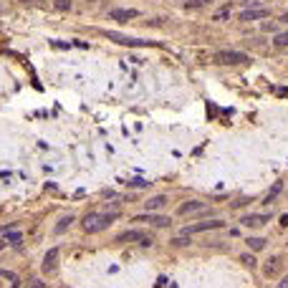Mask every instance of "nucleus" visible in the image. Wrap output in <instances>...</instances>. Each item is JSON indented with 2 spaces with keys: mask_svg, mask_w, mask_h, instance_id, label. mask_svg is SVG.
<instances>
[{
  "mask_svg": "<svg viewBox=\"0 0 288 288\" xmlns=\"http://www.w3.org/2000/svg\"><path fill=\"white\" fill-rule=\"evenodd\" d=\"M187 243H192V240H187V238H177L175 240V245H187Z\"/></svg>",
  "mask_w": 288,
  "mask_h": 288,
  "instance_id": "b1692460",
  "label": "nucleus"
},
{
  "mask_svg": "<svg viewBox=\"0 0 288 288\" xmlns=\"http://www.w3.org/2000/svg\"><path fill=\"white\" fill-rule=\"evenodd\" d=\"M74 220H76L74 215H66V218H61V223L56 225V233H63L66 228H71V223H74Z\"/></svg>",
  "mask_w": 288,
  "mask_h": 288,
  "instance_id": "4468645a",
  "label": "nucleus"
},
{
  "mask_svg": "<svg viewBox=\"0 0 288 288\" xmlns=\"http://www.w3.org/2000/svg\"><path fill=\"white\" fill-rule=\"evenodd\" d=\"M280 225H288V215H283V218H280Z\"/></svg>",
  "mask_w": 288,
  "mask_h": 288,
  "instance_id": "a878e982",
  "label": "nucleus"
},
{
  "mask_svg": "<svg viewBox=\"0 0 288 288\" xmlns=\"http://www.w3.org/2000/svg\"><path fill=\"white\" fill-rule=\"evenodd\" d=\"M212 61L220 63V66H240V63H248L250 58L245 53H240V51H218Z\"/></svg>",
  "mask_w": 288,
  "mask_h": 288,
  "instance_id": "20e7f679",
  "label": "nucleus"
},
{
  "mask_svg": "<svg viewBox=\"0 0 288 288\" xmlns=\"http://www.w3.org/2000/svg\"><path fill=\"white\" fill-rule=\"evenodd\" d=\"M265 16H268V11L258 8V11H245V13H240V21H258V18H265Z\"/></svg>",
  "mask_w": 288,
  "mask_h": 288,
  "instance_id": "f8f14e48",
  "label": "nucleus"
},
{
  "mask_svg": "<svg viewBox=\"0 0 288 288\" xmlns=\"http://www.w3.org/2000/svg\"><path fill=\"white\" fill-rule=\"evenodd\" d=\"M280 190H283V182H275V185H273V190L265 195V202H273V200L280 195Z\"/></svg>",
  "mask_w": 288,
  "mask_h": 288,
  "instance_id": "ddd939ff",
  "label": "nucleus"
},
{
  "mask_svg": "<svg viewBox=\"0 0 288 288\" xmlns=\"http://www.w3.org/2000/svg\"><path fill=\"white\" fill-rule=\"evenodd\" d=\"M223 228V220H210V223H195V225H187L182 233L185 235H192V233H207V230H218Z\"/></svg>",
  "mask_w": 288,
  "mask_h": 288,
  "instance_id": "39448f33",
  "label": "nucleus"
},
{
  "mask_svg": "<svg viewBox=\"0 0 288 288\" xmlns=\"http://www.w3.org/2000/svg\"><path fill=\"white\" fill-rule=\"evenodd\" d=\"M116 243H139V245H152L155 240H152V235L147 233V230H139V228H134V230H124L121 235H116Z\"/></svg>",
  "mask_w": 288,
  "mask_h": 288,
  "instance_id": "f03ea898",
  "label": "nucleus"
},
{
  "mask_svg": "<svg viewBox=\"0 0 288 288\" xmlns=\"http://www.w3.org/2000/svg\"><path fill=\"white\" fill-rule=\"evenodd\" d=\"M273 43H275L278 48H285V46H288V31H285V33H280V36H275V41H273Z\"/></svg>",
  "mask_w": 288,
  "mask_h": 288,
  "instance_id": "dca6fc26",
  "label": "nucleus"
},
{
  "mask_svg": "<svg viewBox=\"0 0 288 288\" xmlns=\"http://www.w3.org/2000/svg\"><path fill=\"white\" fill-rule=\"evenodd\" d=\"M109 41H116L121 46H134V48H147V46H160L157 41H141V38H129V36H121L116 31H101Z\"/></svg>",
  "mask_w": 288,
  "mask_h": 288,
  "instance_id": "7ed1b4c3",
  "label": "nucleus"
},
{
  "mask_svg": "<svg viewBox=\"0 0 288 288\" xmlns=\"http://www.w3.org/2000/svg\"><path fill=\"white\" fill-rule=\"evenodd\" d=\"M243 263L253 268V265H255V258H253V255H243Z\"/></svg>",
  "mask_w": 288,
  "mask_h": 288,
  "instance_id": "5701e85b",
  "label": "nucleus"
},
{
  "mask_svg": "<svg viewBox=\"0 0 288 288\" xmlns=\"http://www.w3.org/2000/svg\"><path fill=\"white\" fill-rule=\"evenodd\" d=\"M278 288H288V275H285V278L280 280V285H278Z\"/></svg>",
  "mask_w": 288,
  "mask_h": 288,
  "instance_id": "393cba45",
  "label": "nucleus"
},
{
  "mask_svg": "<svg viewBox=\"0 0 288 288\" xmlns=\"http://www.w3.org/2000/svg\"><path fill=\"white\" fill-rule=\"evenodd\" d=\"M270 218L268 215H248V218H243V225L245 228H258V225H265Z\"/></svg>",
  "mask_w": 288,
  "mask_h": 288,
  "instance_id": "9d476101",
  "label": "nucleus"
},
{
  "mask_svg": "<svg viewBox=\"0 0 288 288\" xmlns=\"http://www.w3.org/2000/svg\"><path fill=\"white\" fill-rule=\"evenodd\" d=\"M144 205H147V210H150V212H155V210H162V207L167 205V197H165V195H157V197H150Z\"/></svg>",
  "mask_w": 288,
  "mask_h": 288,
  "instance_id": "9b49d317",
  "label": "nucleus"
},
{
  "mask_svg": "<svg viewBox=\"0 0 288 288\" xmlns=\"http://www.w3.org/2000/svg\"><path fill=\"white\" fill-rule=\"evenodd\" d=\"M207 0H187L185 3V8H200V6H205Z\"/></svg>",
  "mask_w": 288,
  "mask_h": 288,
  "instance_id": "a211bd4d",
  "label": "nucleus"
},
{
  "mask_svg": "<svg viewBox=\"0 0 288 288\" xmlns=\"http://www.w3.org/2000/svg\"><path fill=\"white\" fill-rule=\"evenodd\" d=\"M56 8H58V11H68V8H71V3H68V0H58Z\"/></svg>",
  "mask_w": 288,
  "mask_h": 288,
  "instance_id": "4be33fe9",
  "label": "nucleus"
},
{
  "mask_svg": "<svg viewBox=\"0 0 288 288\" xmlns=\"http://www.w3.org/2000/svg\"><path fill=\"white\" fill-rule=\"evenodd\" d=\"M28 288H46V283H43V280H38V278H33V280L28 283Z\"/></svg>",
  "mask_w": 288,
  "mask_h": 288,
  "instance_id": "412c9836",
  "label": "nucleus"
},
{
  "mask_svg": "<svg viewBox=\"0 0 288 288\" xmlns=\"http://www.w3.org/2000/svg\"><path fill=\"white\" fill-rule=\"evenodd\" d=\"M180 215H192V212H207V205L205 202H197V200H190V202H185V205H180V210H177Z\"/></svg>",
  "mask_w": 288,
  "mask_h": 288,
  "instance_id": "0eeeda50",
  "label": "nucleus"
},
{
  "mask_svg": "<svg viewBox=\"0 0 288 288\" xmlns=\"http://www.w3.org/2000/svg\"><path fill=\"white\" fill-rule=\"evenodd\" d=\"M58 248H51L48 253H46V258H43V270L46 273H51V270H56V263H58Z\"/></svg>",
  "mask_w": 288,
  "mask_h": 288,
  "instance_id": "1a4fd4ad",
  "label": "nucleus"
},
{
  "mask_svg": "<svg viewBox=\"0 0 288 288\" xmlns=\"http://www.w3.org/2000/svg\"><path fill=\"white\" fill-rule=\"evenodd\" d=\"M134 223H150V225H157V228H167L170 225V218H165V215H139V218H134Z\"/></svg>",
  "mask_w": 288,
  "mask_h": 288,
  "instance_id": "423d86ee",
  "label": "nucleus"
},
{
  "mask_svg": "<svg viewBox=\"0 0 288 288\" xmlns=\"http://www.w3.org/2000/svg\"><path fill=\"white\" fill-rule=\"evenodd\" d=\"M3 248H6V243H3V240H0V250H3Z\"/></svg>",
  "mask_w": 288,
  "mask_h": 288,
  "instance_id": "bb28decb",
  "label": "nucleus"
},
{
  "mask_svg": "<svg viewBox=\"0 0 288 288\" xmlns=\"http://www.w3.org/2000/svg\"><path fill=\"white\" fill-rule=\"evenodd\" d=\"M136 16H139V13H136L134 8H116V11L109 13L111 21H129V18H136Z\"/></svg>",
  "mask_w": 288,
  "mask_h": 288,
  "instance_id": "6e6552de",
  "label": "nucleus"
},
{
  "mask_svg": "<svg viewBox=\"0 0 288 288\" xmlns=\"http://www.w3.org/2000/svg\"><path fill=\"white\" fill-rule=\"evenodd\" d=\"M270 265H265V273L270 275V273H275V268H278V258H273V260H268Z\"/></svg>",
  "mask_w": 288,
  "mask_h": 288,
  "instance_id": "6ab92c4d",
  "label": "nucleus"
},
{
  "mask_svg": "<svg viewBox=\"0 0 288 288\" xmlns=\"http://www.w3.org/2000/svg\"><path fill=\"white\" fill-rule=\"evenodd\" d=\"M248 245H250L253 250H263V248H265V240H263V238H248Z\"/></svg>",
  "mask_w": 288,
  "mask_h": 288,
  "instance_id": "2eb2a0df",
  "label": "nucleus"
},
{
  "mask_svg": "<svg viewBox=\"0 0 288 288\" xmlns=\"http://www.w3.org/2000/svg\"><path fill=\"white\" fill-rule=\"evenodd\" d=\"M6 235H8V240H11V243H21V238H23L21 233H8V230H6Z\"/></svg>",
  "mask_w": 288,
  "mask_h": 288,
  "instance_id": "aec40b11",
  "label": "nucleus"
},
{
  "mask_svg": "<svg viewBox=\"0 0 288 288\" xmlns=\"http://www.w3.org/2000/svg\"><path fill=\"white\" fill-rule=\"evenodd\" d=\"M0 275H3V278H8V280H13V283H18V275H16L13 270H3V268H0Z\"/></svg>",
  "mask_w": 288,
  "mask_h": 288,
  "instance_id": "f3484780",
  "label": "nucleus"
},
{
  "mask_svg": "<svg viewBox=\"0 0 288 288\" xmlns=\"http://www.w3.org/2000/svg\"><path fill=\"white\" fill-rule=\"evenodd\" d=\"M116 220V212H89L86 218H84V230L86 233H101V230H106L111 223Z\"/></svg>",
  "mask_w": 288,
  "mask_h": 288,
  "instance_id": "f257e3e1",
  "label": "nucleus"
}]
</instances>
